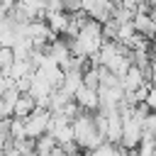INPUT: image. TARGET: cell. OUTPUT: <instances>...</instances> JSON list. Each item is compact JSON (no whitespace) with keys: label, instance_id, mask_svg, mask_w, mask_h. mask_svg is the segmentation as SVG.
Listing matches in <instances>:
<instances>
[{"label":"cell","instance_id":"6da1fadb","mask_svg":"<svg viewBox=\"0 0 156 156\" xmlns=\"http://www.w3.org/2000/svg\"><path fill=\"white\" fill-rule=\"evenodd\" d=\"M27 136L29 139H39V136H44V134H49V122H51V112L49 110H34L27 119Z\"/></svg>","mask_w":156,"mask_h":156},{"label":"cell","instance_id":"7a4b0ae2","mask_svg":"<svg viewBox=\"0 0 156 156\" xmlns=\"http://www.w3.org/2000/svg\"><path fill=\"white\" fill-rule=\"evenodd\" d=\"M76 102H78L85 112H98V110H100V93L83 85V88L76 93Z\"/></svg>","mask_w":156,"mask_h":156},{"label":"cell","instance_id":"3957f363","mask_svg":"<svg viewBox=\"0 0 156 156\" xmlns=\"http://www.w3.org/2000/svg\"><path fill=\"white\" fill-rule=\"evenodd\" d=\"M51 93H54L51 83L46 80V76H44L41 71H37L34 78H32V90H29V95H32L34 100H41V98H49Z\"/></svg>","mask_w":156,"mask_h":156},{"label":"cell","instance_id":"277c9868","mask_svg":"<svg viewBox=\"0 0 156 156\" xmlns=\"http://www.w3.org/2000/svg\"><path fill=\"white\" fill-rule=\"evenodd\" d=\"M68 22H71V15L68 12H46V24L58 37H63V32L68 29Z\"/></svg>","mask_w":156,"mask_h":156},{"label":"cell","instance_id":"5b68a950","mask_svg":"<svg viewBox=\"0 0 156 156\" xmlns=\"http://www.w3.org/2000/svg\"><path fill=\"white\" fill-rule=\"evenodd\" d=\"M37 107H39V105H37V100H34L29 93H24V95H20V100H17V105H15V117L27 119Z\"/></svg>","mask_w":156,"mask_h":156},{"label":"cell","instance_id":"8992f818","mask_svg":"<svg viewBox=\"0 0 156 156\" xmlns=\"http://www.w3.org/2000/svg\"><path fill=\"white\" fill-rule=\"evenodd\" d=\"M144 83H146V78H144V71H141V68H136V66H132V68H129V73L122 78V85H124V90H132V93H134L136 88H141Z\"/></svg>","mask_w":156,"mask_h":156},{"label":"cell","instance_id":"52a82bcc","mask_svg":"<svg viewBox=\"0 0 156 156\" xmlns=\"http://www.w3.org/2000/svg\"><path fill=\"white\" fill-rule=\"evenodd\" d=\"M83 88V73H66V83H63V93H68L76 100V93Z\"/></svg>","mask_w":156,"mask_h":156},{"label":"cell","instance_id":"ba28073f","mask_svg":"<svg viewBox=\"0 0 156 156\" xmlns=\"http://www.w3.org/2000/svg\"><path fill=\"white\" fill-rule=\"evenodd\" d=\"M71 100H73V98H71L68 93H63V90H54V93L49 95V110H51V112H61Z\"/></svg>","mask_w":156,"mask_h":156},{"label":"cell","instance_id":"9c48e42d","mask_svg":"<svg viewBox=\"0 0 156 156\" xmlns=\"http://www.w3.org/2000/svg\"><path fill=\"white\" fill-rule=\"evenodd\" d=\"M56 146H58L56 136L44 134V136H39V139H37V156H51V151H54Z\"/></svg>","mask_w":156,"mask_h":156},{"label":"cell","instance_id":"30bf717a","mask_svg":"<svg viewBox=\"0 0 156 156\" xmlns=\"http://www.w3.org/2000/svg\"><path fill=\"white\" fill-rule=\"evenodd\" d=\"M83 85L90 88V90H100L102 88V78H100V71L98 68H90L83 73Z\"/></svg>","mask_w":156,"mask_h":156},{"label":"cell","instance_id":"8fae6325","mask_svg":"<svg viewBox=\"0 0 156 156\" xmlns=\"http://www.w3.org/2000/svg\"><path fill=\"white\" fill-rule=\"evenodd\" d=\"M141 132H144V136L156 139V112H151V115L141 122Z\"/></svg>","mask_w":156,"mask_h":156},{"label":"cell","instance_id":"7c38bea8","mask_svg":"<svg viewBox=\"0 0 156 156\" xmlns=\"http://www.w3.org/2000/svg\"><path fill=\"white\" fill-rule=\"evenodd\" d=\"M12 136L15 139H27V122L20 117H12Z\"/></svg>","mask_w":156,"mask_h":156},{"label":"cell","instance_id":"4fadbf2b","mask_svg":"<svg viewBox=\"0 0 156 156\" xmlns=\"http://www.w3.org/2000/svg\"><path fill=\"white\" fill-rule=\"evenodd\" d=\"M95 127H98V132L107 139V127H110V124H107V115H105V112H100V110L95 112Z\"/></svg>","mask_w":156,"mask_h":156},{"label":"cell","instance_id":"5bb4252c","mask_svg":"<svg viewBox=\"0 0 156 156\" xmlns=\"http://www.w3.org/2000/svg\"><path fill=\"white\" fill-rule=\"evenodd\" d=\"M63 10L68 15H76V12L83 10V0H63Z\"/></svg>","mask_w":156,"mask_h":156},{"label":"cell","instance_id":"9a60e30c","mask_svg":"<svg viewBox=\"0 0 156 156\" xmlns=\"http://www.w3.org/2000/svg\"><path fill=\"white\" fill-rule=\"evenodd\" d=\"M32 78H34V76H24V78H20V80H17V90H20L22 95L32 90Z\"/></svg>","mask_w":156,"mask_h":156},{"label":"cell","instance_id":"2e32d148","mask_svg":"<svg viewBox=\"0 0 156 156\" xmlns=\"http://www.w3.org/2000/svg\"><path fill=\"white\" fill-rule=\"evenodd\" d=\"M46 12H66L63 10V0H49L46 2Z\"/></svg>","mask_w":156,"mask_h":156},{"label":"cell","instance_id":"e0dca14e","mask_svg":"<svg viewBox=\"0 0 156 156\" xmlns=\"http://www.w3.org/2000/svg\"><path fill=\"white\" fill-rule=\"evenodd\" d=\"M141 2H144V0H122V7H124V10H132V12H139Z\"/></svg>","mask_w":156,"mask_h":156},{"label":"cell","instance_id":"ac0fdd59","mask_svg":"<svg viewBox=\"0 0 156 156\" xmlns=\"http://www.w3.org/2000/svg\"><path fill=\"white\" fill-rule=\"evenodd\" d=\"M146 105L156 112V83H154V88H151V93H149V98H146Z\"/></svg>","mask_w":156,"mask_h":156},{"label":"cell","instance_id":"d6986e66","mask_svg":"<svg viewBox=\"0 0 156 156\" xmlns=\"http://www.w3.org/2000/svg\"><path fill=\"white\" fill-rule=\"evenodd\" d=\"M51 156H68V154H66V151H63V146L58 144V146H56V149L51 151Z\"/></svg>","mask_w":156,"mask_h":156}]
</instances>
